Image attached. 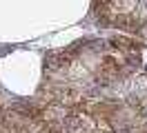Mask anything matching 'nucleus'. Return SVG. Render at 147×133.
<instances>
[{"instance_id":"obj_1","label":"nucleus","mask_w":147,"mask_h":133,"mask_svg":"<svg viewBox=\"0 0 147 133\" xmlns=\"http://www.w3.org/2000/svg\"><path fill=\"white\" fill-rule=\"evenodd\" d=\"M71 133H114L105 122L92 120V118H78L71 126Z\"/></svg>"}]
</instances>
